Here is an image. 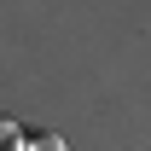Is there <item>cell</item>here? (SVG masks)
<instances>
[{"instance_id": "2", "label": "cell", "mask_w": 151, "mask_h": 151, "mask_svg": "<svg viewBox=\"0 0 151 151\" xmlns=\"http://www.w3.org/2000/svg\"><path fill=\"white\" fill-rule=\"evenodd\" d=\"M23 151H64V145H58L52 134H29V145H23Z\"/></svg>"}, {"instance_id": "1", "label": "cell", "mask_w": 151, "mask_h": 151, "mask_svg": "<svg viewBox=\"0 0 151 151\" xmlns=\"http://www.w3.org/2000/svg\"><path fill=\"white\" fill-rule=\"evenodd\" d=\"M23 145H29V134H23L12 116H0V151H23Z\"/></svg>"}]
</instances>
